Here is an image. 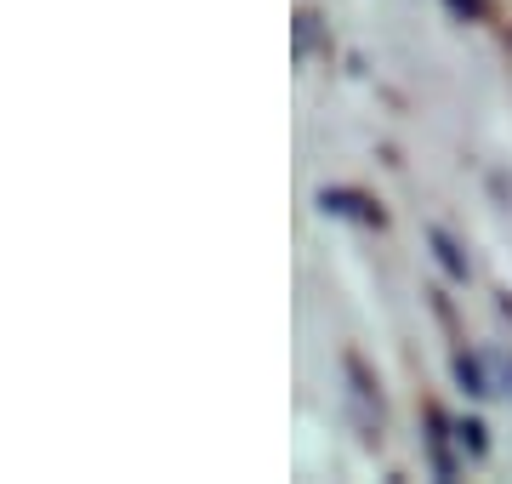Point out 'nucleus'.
I'll use <instances>...</instances> for the list:
<instances>
[{
    "label": "nucleus",
    "instance_id": "obj_1",
    "mask_svg": "<svg viewBox=\"0 0 512 484\" xmlns=\"http://www.w3.org/2000/svg\"><path fill=\"white\" fill-rule=\"evenodd\" d=\"M427 445H433V467H439V479H450V473H456V456H450V450H444V416L439 410H427Z\"/></svg>",
    "mask_w": 512,
    "mask_h": 484
},
{
    "label": "nucleus",
    "instance_id": "obj_4",
    "mask_svg": "<svg viewBox=\"0 0 512 484\" xmlns=\"http://www.w3.org/2000/svg\"><path fill=\"white\" fill-rule=\"evenodd\" d=\"M456 376H461V388L473 393V399H484V393H495L490 382H484V371H478V359H467V354L456 359Z\"/></svg>",
    "mask_w": 512,
    "mask_h": 484
},
{
    "label": "nucleus",
    "instance_id": "obj_2",
    "mask_svg": "<svg viewBox=\"0 0 512 484\" xmlns=\"http://www.w3.org/2000/svg\"><path fill=\"white\" fill-rule=\"evenodd\" d=\"M427 240H433V251H439V262H444V268H450L456 280H467V257H461L456 245H450V234H444V228H427Z\"/></svg>",
    "mask_w": 512,
    "mask_h": 484
},
{
    "label": "nucleus",
    "instance_id": "obj_5",
    "mask_svg": "<svg viewBox=\"0 0 512 484\" xmlns=\"http://www.w3.org/2000/svg\"><path fill=\"white\" fill-rule=\"evenodd\" d=\"M456 439H461L467 450H473V456H484V428H478V422H461V428H456Z\"/></svg>",
    "mask_w": 512,
    "mask_h": 484
},
{
    "label": "nucleus",
    "instance_id": "obj_3",
    "mask_svg": "<svg viewBox=\"0 0 512 484\" xmlns=\"http://www.w3.org/2000/svg\"><path fill=\"white\" fill-rule=\"evenodd\" d=\"M325 211H348V217H365V223H382V211H370L359 194H325Z\"/></svg>",
    "mask_w": 512,
    "mask_h": 484
}]
</instances>
